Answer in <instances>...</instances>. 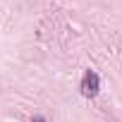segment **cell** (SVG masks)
<instances>
[{
	"instance_id": "obj_2",
	"label": "cell",
	"mask_w": 122,
	"mask_h": 122,
	"mask_svg": "<svg viewBox=\"0 0 122 122\" xmlns=\"http://www.w3.org/2000/svg\"><path fill=\"white\" fill-rule=\"evenodd\" d=\"M31 122H46V117H41V115H36V117H34Z\"/></svg>"
},
{
	"instance_id": "obj_1",
	"label": "cell",
	"mask_w": 122,
	"mask_h": 122,
	"mask_svg": "<svg viewBox=\"0 0 122 122\" xmlns=\"http://www.w3.org/2000/svg\"><path fill=\"white\" fill-rule=\"evenodd\" d=\"M98 89H101V79H98V74H96L93 70H86L84 77H81V93H84L86 98H93V96L98 93Z\"/></svg>"
}]
</instances>
